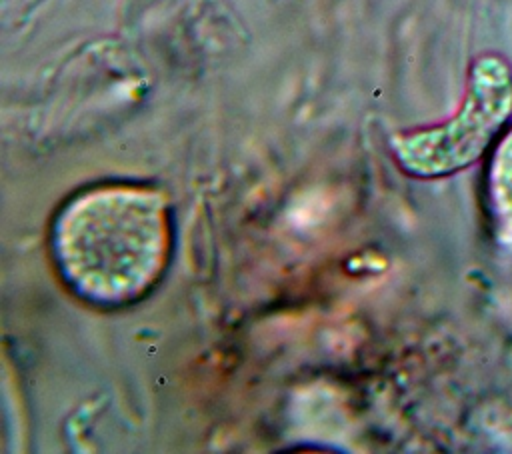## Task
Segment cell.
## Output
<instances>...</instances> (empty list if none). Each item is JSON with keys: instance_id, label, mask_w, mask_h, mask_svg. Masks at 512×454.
Listing matches in <instances>:
<instances>
[{"instance_id": "obj_3", "label": "cell", "mask_w": 512, "mask_h": 454, "mask_svg": "<svg viewBox=\"0 0 512 454\" xmlns=\"http://www.w3.org/2000/svg\"><path fill=\"white\" fill-rule=\"evenodd\" d=\"M488 210L502 238L512 242V128L498 140L486 176Z\"/></svg>"}, {"instance_id": "obj_1", "label": "cell", "mask_w": 512, "mask_h": 454, "mask_svg": "<svg viewBox=\"0 0 512 454\" xmlns=\"http://www.w3.org/2000/svg\"><path fill=\"white\" fill-rule=\"evenodd\" d=\"M170 248L164 198L154 190L100 186L72 198L52 228V250L64 282L98 306H120L146 294Z\"/></svg>"}, {"instance_id": "obj_2", "label": "cell", "mask_w": 512, "mask_h": 454, "mask_svg": "<svg viewBox=\"0 0 512 454\" xmlns=\"http://www.w3.org/2000/svg\"><path fill=\"white\" fill-rule=\"evenodd\" d=\"M512 116V68L500 56H480L468 74L460 110L440 126L390 140L398 164L418 178H440L472 166Z\"/></svg>"}]
</instances>
